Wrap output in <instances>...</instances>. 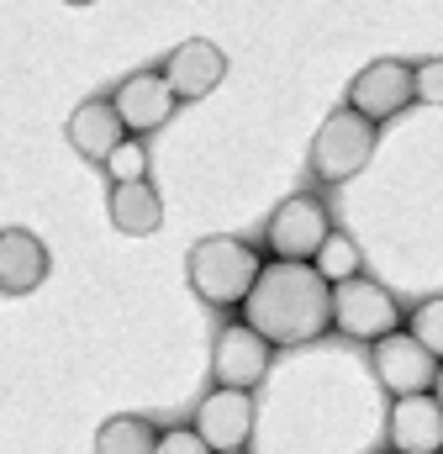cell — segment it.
<instances>
[{
    "label": "cell",
    "mask_w": 443,
    "mask_h": 454,
    "mask_svg": "<svg viewBox=\"0 0 443 454\" xmlns=\"http://www.w3.org/2000/svg\"><path fill=\"white\" fill-rule=\"evenodd\" d=\"M433 402L443 407V364H439V380H433Z\"/></svg>",
    "instance_id": "cell-22"
},
{
    "label": "cell",
    "mask_w": 443,
    "mask_h": 454,
    "mask_svg": "<svg viewBox=\"0 0 443 454\" xmlns=\"http://www.w3.org/2000/svg\"><path fill=\"white\" fill-rule=\"evenodd\" d=\"M164 80H169V90L180 101H201V96H212L227 80V53L217 43H206V37H190V43H180L164 59Z\"/></svg>",
    "instance_id": "cell-11"
},
{
    "label": "cell",
    "mask_w": 443,
    "mask_h": 454,
    "mask_svg": "<svg viewBox=\"0 0 443 454\" xmlns=\"http://www.w3.org/2000/svg\"><path fill=\"white\" fill-rule=\"evenodd\" d=\"M359 264H364V248H359L348 232H328V243H323V248H317V259H312V270H317L328 286L354 280V275H359Z\"/></svg>",
    "instance_id": "cell-17"
},
{
    "label": "cell",
    "mask_w": 443,
    "mask_h": 454,
    "mask_svg": "<svg viewBox=\"0 0 443 454\" xmlns=\"http://www.w3.org/2000/svg\"><path fill=\"white\" fill-rule=\"evenodd\" d=\"M396 323H401V307L391 301V291L380 280L354 275V280L332 286V328L343 339L375 343V339H385V333H396Z\"/></svg>",
    "instance_id": "cell-4"
},
{
    "label": "cell",
    "mask_w": 443,
    "mask_h": 454,
    "mask_svg": "<svg viewBox=\"0 0 443 454\" xmlns=\"http://www.w3.org/2000/svg\"><path fill=\"white\" fill-rule=\"evenodd\" d=\"M106 175H111V185H127V180H143L148 175V148L137 143V137H127L116 153L106 159Z\"/></svg>",
    "instance_id": "cell-19"
},
{
    "label": "cell",
    "mask_w": 443,
    "mask_h": 454,
    "mask_svg": "<svg viewBox=\"0 0 443 454\" xmlns=\"http://www.w3.org/2000/svg\"><path fill=\"white\" fill-rule=\"evenodd\" d=\"M201 444L212 454H243V444L253 439V391H227L217 386L201 407H196V423Z\"/></svg>",
    "instance_id": "cell-9"
},
{
    "label": "cell",
    "mask_w": 443,
    "mask_h": 454,
    "mask_svg": "<svg viewBox=\"0 0 443 454\" xmlns=\"http://www.w3.org/2000/svg\"><path fill=\"white\" fill-rule=\"evenodd\" d=\"M412 90H417V101L443 106V59H428V64L412 69Z\"/></svg>",
    "instance_id": "cell-20"
},
{
    "label": "cell",
    "mask_w": 443,
    "mask_h": 454,
    "mask_svg": "<svg viewBox=\"0 0 443 454\" xmlns=\"http://www.w3.org/2000/svg\"><path fill=\"white\" fill-rule=\"evenodd\" d=\"M385 434H391V454H439L443 450V407L433 402V391L396 396Z\"/></svg>",
    "instance_id": "cell-12"
},
{
    "label": "cell",
    "mask_w": 443,
    "mask_h": 454,
    "mask_svg": "<svg viewBox=\"0 0 443 454\" xmlns=\"http://www.w3.org/2000/svg\"><path fill=\"white\" fill-rule=\"evenodd\" d=\"M153 450H159V428L148 418H132V412L106 418L101 434H96V454H153Z\"/></svg>",
    "instance_id": "cell-16"
},
{
    "label": "cell",
    "mask_w": 443,
    "mask_h": 454,
    "mask_svg": "<svg viewBox=\"0 0 443 454\" xmlns=\"http://www.w3.org/2000/svg\"><path fill=\"white\" fill-rule=\"evenodd\" d=\"M417 101V90H412V64H401V59H375V64H364L359 74H354V85H348V112H359L364 121H391V116H401L407 106Z\"/></svg>",
    "instance_id": "cell-6"
},
{
    "label": "cell",
    "mask_w": 443,
    "mask_h": 454,
    "mask_svg": "<svg viewBox=\"0 0 443 454\" xmlns=\"http://www.w3.org/2000/svg\"><path fill=\"white\" fill-rule=\"evenodd\" d=\"M243 323L264 343H312L332 328V286L312 264L275 259L259 270L243 301Z\"/></svg>",
    "instance_id": "cell-1"
},
{
    "label": "cell",
    "mask_w": 443,
    "mask_h": 454,
    "mask_svg": "<svg viewBox=\"0 0 443 454\" xmlns=\"http://www.w3.org/2000/svg\"><path fill=\"white\" fill-rule=\"evenodd\" d=\"M369 364H375V375H380V386L391 396H423L439 380V359L412 339V333H401V328L369 343Z\"/></svg>",
    "instance_id": "cell-7"
},
{
    "label": "cell",
    "mask_w": 443,
    "mask_h": 454,
    "mask_svg": "<svg viewBox=\"0 0 443 454\" xmlns=\"http://www.w3.org/2000/svg\"><path fill=\"white\" fill-rule=\"evenodd\" d=\"M106 207H111V223L121 227V232H132V238H148V232H159V223H164V201H159V191L148 180L111 185Z\"/></svg>",
    "instance_id": "cell-15"
},
{
    "label": "cell",
    "mask_w": 443,
    "mask_h": 454,
    "mask_svg": "<svg viewBox=\"0 0 443 454\" xmlns=\"http://www.w3.org/2000/svg\"><path fill=\"white\" fill-rule=\"evenodd\" d=\"M64 5H96V0H64Z\"/></svg>",
    "instance_id": "cell-23"
},
{
    "label": "cell",
    "mask_w": 443,
    "mask_h": 454,
    "mask_svg": "<svg viewBox=\"0 0 443 454\" xmlns=\"http://www.w3.org/2000/svg\"><path fill=\"white\" fill-rule=\"evenodd\" d=\"M412 339L423 343L433 359L443 364V296H433V301H423L417 312H412V328H407Z\"/></svg>",
    "instance_id": "cell-18"
},
{
    "label": "cell",
    "mask_w": 443,
    "mask_h": 454,
    "mask_svg": "<svg viewBox=\"0 0 443 454\" xmlns=\"http://www.w3.org/2000/svg\"><path fill=\"white\" fill-rule=\"evenodd\" d=\"M64 132H69V148L80 159H90V164H106L111 153L127 143V127H121V116H116L111 101H80Z\"/></svg>",
    "instance_id": "cell-14"
},
{
    "label": "cell",
    "mask_w": 443,
    "mask_h": 454,
    "mask_svg": "<svg viewBox=\"0 0 443 454\" xmlns=\"http://www.w3.org/2000/svg\"><path fill=\"white\" fill-rule=\"evenodd\" d=\"M48 280V248L27 227L0 232V296H32Z\"/></svg>",
    "instance_id": "cell-13"
},
{
    "label": "cell",
    "mask_w": 443,
    "mask_h": 454,
    "mask_svg": "<svg viewBox=\"0 0 443 454\" xmlns=\"http://www.w3.org/2000/svg\"><path fill=\"white\" fill-rule=\"evenodd\" d=\"M375 121H364L359 112H348V106H338V112L317 127V137H312V175L323 180V185H343V180H354L369 159H375Z\"/></svg>",
    "instance_id": "cell-3"
},
{
    "label": "cell",
    "mask_w": 443,
    "mask_h": 454,
    "mask_svg": "<svg viewBox=\"0 0 443 454\" xmlns=\"http://www.w3.org/2000/svg\"><path fill=\"white\" fill-rule=\"evenodd\" d=\"M269 359H275V343H264L248 323H227L217 333V343H212V375H217V386H227V391L264 386Z\"/></svg>",
    "instance_id": "cell-8"
},
{
    "label": "cell",
    "mask_w": 443,
    "mask_h": 454,
    "mask_svg": "<svg viewBox=\"0 0 443 454\" xmlns=\"http://www.w3.org/2000/svg\"><path fill=\"white\" fill-rule=\"evenodd\" d=\"M190 291L201 296V301H212V307H243L248 301V291H253V280H259V270H264V259L243 243V238H201L196 248H190Z\"/></svg>",
    "instance_id": "cell-2"
},
{
    "label": "cell",
    "mask_w": 443,
    "mask_h": 454,
    "mask_svg": "<svg viewBox=\"0 0 443 454\" xmlns=\"http://www.w3.org/2000/svg\"><path fill=\"white\" fill-rule=\"evenodd\" d=\"M111 106H116V116H121L127 132H153V127H164V121L175 116L180 96L169 90L164 69H137V74H127V80L116 85Z\"/></svg>",
    "instance_id": "cell-10"
},
{
    "label": "cell",
    "mask_w": 443,
    "mask_h": 454,
    "mask_svg": "<svg viewBox=\"0 0 443 454\" xmlns=\"http://www.w3.org/2000/svg\"><path fill=\"white\" fill-rule=\"evenodd\" d=\"M153 454H212V450L201 444L196 428H169V434H159V450Z\"/></svg>",
    "instance_id": "cell-21"
},
{
    "label": "cell",
    "mask_w": 443,
    "mask_h": 454,
    "mask_svg": "<svg viewBox=\"0 0 443 454\" xmlns=\"http://www.w3.org/2000/svg\"><path fill=\"white\" fill-rule=\"evenodd\" d=\"M328 232H332V217H328V207L317 201V196H285L275 212H269V254L275 259H291V264H312L317 259V248L328 243Z\"/></svg>",
    "instance_id": "cell-5"
}]
</instances>
